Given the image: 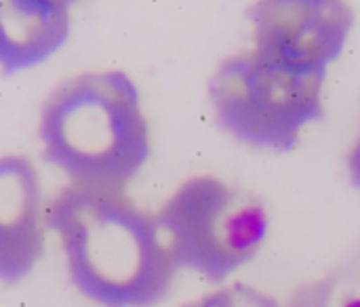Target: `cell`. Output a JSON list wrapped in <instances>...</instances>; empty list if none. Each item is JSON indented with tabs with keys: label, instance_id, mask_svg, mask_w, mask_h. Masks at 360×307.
<instances>
[{
	"label": "cell",
	"instance_id": "cell-8",
	"mask_svg": "<svg viewBox=\"0 0 360 307\" xmlns=\"http://www.w3.org/2000/svg\"><path fill=\"white\" fill-rule=\"evenodd\" d=\"M287 307H360V276L338 272L297 289Z\"/></svg>",
	"mask_w": 360,
	"mask_h": 307
},
{
	"label": "cell",
	"instance_id": "cell-1",
	"mask_svg": "<svg viewBox=\"0 0 360 307\" xmlns=\"http://www.w3.org/2000/svg\"><path fill=\"white\" fill-rule=\"evenodd\" d=\"M74 289L101 307H154L173 289L177 266L156 215L127 192L61 188L46 207Z\"/></svg>",
	"mask_w": 360,
	"mask_h": 307
},
{
	"label": "cell",
	"instance_id": "cell-6",
	"mask_svg": "<svg viewBox=\"0 0 360 307\" xmlns=\"http://www.w3.org/2000/svg\"><path fill=\"white\" fill-rule=\"evenodd\" d=\"M46 207L36 164L21 154L0 156V282L17 285L44 253Z\"/></svg>",
	"mask_w": 360,
	"mask_h": 307
},
{
	"label": "cell",
	"instance_id": "cell-3",
	"mask_svg": "<svg viewBox=\"0 0 360 307\" xmlns=\"http://www.w3.org/2000/svg\"><path fill=\"white\" fill-rule=\"evenodd\" d=\"M325 82L327 74L300 72L249 48L217 65L209 101L217 124L238 143L291 152L325 116Z\"/></svg>",
	"mask_w": 360,
	"mask_h": 307
},
{
	"label": "cell",
	"instance_id": "cell-4",
	"mask_svg": "<svg viewBox=\"0 0 360 307\" xmlns=\"http://www.w3.org/2000/svg\"><path fill=\"white\" fill-rule=\"evenodd\" d=\"M177 268L217 285L247 266L268 238L264 202L213 175L186 179L156 215Z\"/></svg>",
	"mask_w": 360,
	"mask_h": 307
},
{
	"label": "cell",
	"instance_id": "cell-9",
	"mask_svg": "<svg viewBox=\"0 0 360 307\" xmlns=\"http://www.w3.org/2000/svg\"><path fill=\"white\" fill-rule=\"evenodd\" d=\"M181 307H281L276 297L245 282H230Z\"/></svg>",
	"mask_w": 360,
	"mask_h": 307
},
{
	"label": "cell",
	"instance_id": "cell-2",
	"mask_svg": "<svg viewBox=\"0 0 360 307\" xmlns=\"http://www.w3.org/2000/svg\"><path fill=\"white\" fill-rule=\"evenodd\" d=\"M38 135L42 158L86 190L127 192L152 154L139 89L122 70L86 72L55 86Z\"/></svg>",
	"mask_w": 360,
	"mask_h": 307
},
{
	"label": "cell",
	"instance_id": "cell-5",
	"mask_svg": "<svg viewBox=\"0 0 360 307\" xmlns=\"http://www.w3.org/2000/svg\"><path fill=\"white\" fill-rule=\"evenodd\" d=\"M249 19L262 57L314 74H327L354 27V11L342 0H262Z\"/></svg>",
	"mask_w": 360,
	"mask_h": 307
},
{
	"label": "cell",
	"instance_id": "cell-7",
	"mask_svg": "<svg viewBox=\"0 0 360 307\" xmlns=\"http://www.w3.org/2000/svg\"><path fill=\"white\" fill-rule=\"evenodd\" d=\"M70 2L0 0V70L15 74L44 63L68 40Z\"/></svg>",
	"mask_w": 360,
	"mask_h": 307
},
{
	"label": "cell",
	"instance_id": "cell-10",
	"mask_svg": "<svg viewBox=\"0 0 360 307\" xmlns=\"http://www.w3.org/2000/svg\"><path fill=\"white\" fill-rule=\"evenodd\" d=\"M346 166H348V175H350V181L352 185L360 192V126L359 133H356V139L346 156Z\"/></svg>",
	"mask_w": 360,
	"mask_h": 307
}]
</instances>
